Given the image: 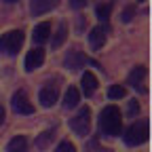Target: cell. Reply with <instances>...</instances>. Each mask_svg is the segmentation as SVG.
Instances as JSON below:
<instances>
[{
  "label": "cell",
  "mask_w": 152,
  "mask_h": 152,
  "mask_svg": "<svg viewBox=\"0 0 152 152\" xmlns=\"http://www.w3.org/2000/svg\"><path fill=\"white\" fill-rule=\"evenodd\" d=\"M123 131V114L116 106H106L99 114V133L108 137H116Z\"/></svg>",
  "instance_id": "1"
},
{
  "label": "cell",
  "mask_w": 152,
  "mask_h": 152,
  "mask_svg": "<svg viewBox=\"0 0 152 152\" xmlns=\"http://www.w3.org/2000/svg\"><path fill=\"white\" fill-rule=\"evenodd\" d=\"M23 45V32L21 30H11L0 36V53L4 55H17Z\"/></svg>",
  "instance_id": "2"
},
{
  "label": "cell",
  "mask_w": 152,
  "mask_h": 152,
  "mask_svg": "<svg viewBox=\"0 0 152 152\" xmlns=\"http://www.w3.org/2000/svg\"><path fill=\"white\" fill-rule=\"evenodd\" d=\"M125 144L127 146H140L148 140V121H142V123H133L123 135Z\"/></svg>",
  "instance_id": "3"
},
{
  "label": "cell",
  "mask_w": 152,
  "mask_h": 152,
  "mask_svg": "<svg viewBox=\"0 0 152 152\" xmlns=\"http://www.w3.org/2000/svg\"><path fill=\"white\" fill-rule=\"evenodd\" d=\"M70 127L78 133L80 137H85V135H89V129H91V110L85 106V108H80L78 110V114L70 121Z\"/></svg>",
  "instance_id": "4"
},
{
  "label": "cell",
  "mask_w": 152,
  "mask_h": 152,
  "mask_svg": "<svg viewBox=\"0 0 152 152\" xmlns=\"http://www.w3.org/2000/svg\"><path fill=\"white\" fill-rule=\"evenodd\" d=\"M11 106H13V110H15L17 114H32V112H34V106H32V102L28 99V95H26L23 91H17V93L13 95Z\"/></svg>",
  "instance_id": "5"
},
{
  "label": "cell",
  "mask_w": 152,
  "mask_h": 152,
  "mask_svg": "<svg viewBox=\"0 0 152 152\" xmlns=\"http://www.w3.org/2000/svg\"><path fill=\"white\" fill-rule=\"evenodd\" d=\"M42 64H45V51H42L40 47L32 49V51L26 55V70H28V72H34L36 68H40Z\"/></svg>",
  "instance_id": "6"
},
{
  "label": "cell",
  "mask_w": 152,
  "mask_h": 152,
  "mask_svg": "<svg viewBox=\"0 0 152 152\" xmlns=\"http://www.w3.org/2000/svg\"><path fill=\"white\" fill-rule=\"evenodd\" d=\"M57 97H59V89H57V85H47L42 91H40V104L42 108H53Z\"/></svg>",
  "instance_id": "7"
},
{
  "label": "cell",
  "mask_w": 152,
  "mask_h": 152,
  "mask_svg": "<svg viewBox=\"0 0 152 152\" xmlns=\"http://www.w3.org/2000/svg\"><path fill=\"white\" fill-rule=\"evenodd\" d=\"M85 64H87L85 53H80L78 49L68 51V55H66V68H70V70H80Z\"/></svg>",
  "instance_id": "8"
},
{
  "label": "cell",
  "mask_w": 152,
  "mask_h": 152,
  "mask_svg": "<svg viewBox=\"0 0 152 152\" xmlns=\"http://www.w3.org/2000/svg\"><path fill=\"white\" fill-rule=\"evenodd\" d=\"M57 4H59V0H32V15L34 17L45 15V13L53 11Z\"/></svg>",
  "instance_id": "9"
},
{
  "label": "cell",
  "mask_w": 152,
  "mask_h": 152,
  "mask_svg": "<svg viewBox=\"0 0 152 152\" xmlns=\"http://www.w3.org/2000/svg\"><path fill=\"white\" fill-rule=\"evenodd\" d=\"M32 38H34V42H36V45H42V42H47L49 38H51V23H49V21L38 23V26L34 28Z\"/></svg>",
  "instance_id": "10"
},
{
  "label": "cell",
  "mask_w": 152,
  "mask_h": 152,
  "mask_svg": "<svg viewBox=\"0 0 152 152\" xmlns=\"http://www.w3.org/2000/svg\"><path fill=\"white\" fill-rule=\"evenodd\" d=\"M89 42H91L93 49H102L104 42H106V30L102 26H95L91 30V34H89Z\"/></svg>",
  "instance_id": "11"
},
{
  "label": "cell",
  "mask_w": 152,
  "mask_h": 152,
  "mask_svg": "<svg viewBox=\"0 0 152 152\" xmlns=\"http://www.w3.org/2000/svg\"><path fill=\"white\" fill-rule=\"evenodd\" d=\"M80 85H83V93L85 95H93L97 91V78H95L93 72H85L83 78H80Z\"/></svg>",
  "instance_id": "12"
},
{
  "label": "cell",
  "mask_w": 152,
  "mask_h": 152,
  "mask_svg": "<svg viewBox=\"0 0 152 152\" xmlns=\"http://www.w3.org/2000/svg\"><path fill=\"white\" fill-rule=\"evenodd\" d=\"M78 102H80V91L76 89V87H68V91H66V95H64V108L68 110V108H76L78 106Z\"/></svg>",
  "instance_id": "13"
},
{
  "label": "cell",
  "mask_w": 152,
  "mask_h": 152,
  "mask_svg": "<svg viewBox=\"0 0 152 152\" xmlns=\"http://www.w3.org/2000/svg\"><path fill=\"white\" fill-rule=\"evenodd\" d=\"M146 74H148L146 66H137L135 70H133V72L129 74V78H127V83H129L131 87H140V85H142V80L146 78Z\"/></svg>",
  "instance_id": "14"
},
{
  "label": "cell",
  "mask_w": 152,
  "mask_h": 152,
  "mask_svg": "<svg viewBox=\"0 0 152 152\" xmlns=\"http://www.w3.org/2000/svg\"><path fill=\"white\" fill-rule=\"evenodd\" d=\"M7 152H28V140L23 135H17L9 142L7 146Z\"/></svg>",
  "instance_id": "15"
},
{
  "label": "cell",
  "mask_w": 152,
  "mask_h": 152,
  "mask_svg": "<svg viewBox=\"0 0 152 152\" xmlns=\"http://www.w3.org/2000/svg\"><path fill=\"white\" fill-rule=\"evenodd\" d=\"M66 36H68V26H66V23H59V28H57L53 40H51V47H53V49H59V47L64 45V40H66Z\"/></svg>",
  "instance_id": "16"
},
{
  "label": "cell",
  "mask_w": 152,
  "mask_h": 152,
  "mask_svg": "<svg viewBox=\"0 0 152 152\" xmlns=\"http://www.w3.org/2000/svg\"><path fill=\"white\" fill-rule=\"evenodd\" d=\"M53 137H55V131H45V133H40V137L36 140V148H47V146L53 142Z\"/></svg>",
  "instance_id": "17"
},
{
  "label": "cell",
  "mask_w": 152,
  "mask_h": 152,
  "mask_svg": "<svg viewBox=\"0 0 152 152\" xmlns=\"http://www.w3.org/2000/svg\"><path fill=\"white\" fill-rule=\"evenodd\" d=\"M125 95H127V89L121 87V85H112L108 89V97L110 99H121V97H125Z\"/></svg>",
  "instance_id": "18"
},
{
  "label": "cell",
  "mask_w": 152,
  "mask_h": 152,
  "mask_svg": "<svg viewBox=\"0 0 152 152\" xmlns=\"http://www.w3.org/2000/svg\"><path fill=\"white\" fill-rule=\"evenodd\" d=\"M95 11H97V17L102 19V21H108V19H110V11H112V7H110V4H97V9H95Z\"/></svg>",
  "instance_id": "19"
},
{
  "label": "cell",
  "mask_w": 152,
  "mask_h": 152,
  "mask_svg": "<svg viewBox=\"0 0 152 152\" xmlns=\"http://www.w3.org/2000/svg\"><path fill=\"white\" fill-rule=\"evenodd\" d=\"M55 152H76V148H74V144H72V142L64 140V142H59V146L55 148Z\"/></svg>",
  "instance_id": "20"
},
{
  "label": "cell",
  "mask_w": 152,
  "mask_h": 152,
  "mask_svg": "<svg viewBox=\"0 0 152 152\" xmlns=\"http://www.w3.org/2000/svg\"><path fill=\"white\" fill-rule=\"evenodd\" d=\"M133 15H135V7L125 9V11H123V21H125V23H129L131 19H133Z\"/></svg>",
  "instance_id": "21"
},
{
  "label": "cell",
  "mask_w": 152,
  "mask_h": 152,
  "mask_svg": "<svg viewBox=\"0 0 152 152\" xmlns=\"http://www.w3.org/2000/svg\"><path fill=\"white\" fill-rule=\"evenodd\" d=\"M87 4V0H70V7L72 9H80V7H85Z\"/></svg>",
  "instance_id": "22"
},
{
  "label": "cell",
  "mask_w": 152,
  "mask_h": 152,
  "mask_svg": "<svg viewBox=\"0 0 152 152\" xmlns=\"http://www.w3.org/2000/svg\"><path fill=\"white\" fill-rule=\"evenodd\" d=\"M137 110H140V106H137L135 102H131V104H129V114H135Z\"/></svg>",
  "instance_id": "23"
},
{
  "label": "cell",
  "mask_w": 152,
  "mask_h": 152,
  "mask_svg": "<svg viewBox=\"0 0 152 152\" xmlns=\"http://www.w3.org/2000/svg\"><path fill=\"white\" fill-rule=\"evenodd\" d=\"M2 123H4V108L0 106V125H2Z\"/></svg>",
  "instance_id": "24"
},
{
  "label": "cell",
  "mask_w": 152,
  "mask_h": 152,
  "mask_svg": "<svg viewBox=\"0 0 152 152\" xmlns=\"http://www.w3.org/2000/svg\"><path fill=\"white\" fill-rule=\"evenodd\" d=\"M7 2H17V0H7Z\"/></svg>",
  "instance_id": "25"
}]
</instances>
